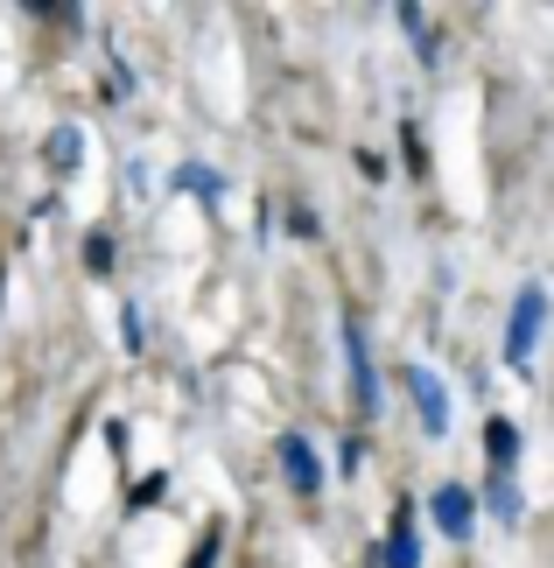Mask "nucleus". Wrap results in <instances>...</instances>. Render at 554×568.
<instances>
[{"label":"nucleus","instance_id":"obj_1","mask_svg":"<svg viewBox=\"0 0 554 568\" xmlns=\"http://www.w3.org/2000/svg\"><path fill=\"white\" fill-rule=\"evenodd\" d=\"M541 316H547V288H541V281H526V288L513 295V323H505V365H513V373H526V365H534Z\"/></svg>","mask_w":554,"mask_h":568},{"label":"nucleus","instance_id":"obj_2","mask_svg":"<svg viewBox=\"0 0 554 568\" xmlns=\"http://www.w3.org/2000/svg\"><path fill=\"white\" fill-rule=\"evenodd\" d=\"M344 358H351V407H359V422H372L380 414V373H372V344L359 316H344Z\"/></svg>","mask_w":554,"mask_h":568},{"label":"nucleus","instance_id":"obj_3","mask_svg":"<svg viewBox=\"0 0 554 568\" xmlns=\"http://www.w3.org/2000/svg\"><path fill=\"white\" fill-rule=\"evenodd\" d=\"M407 393H414V414H421V435H450V393H442V379L429 373V365H407Z\"/></svg>","mask_w":554,"mask_h":568},{"label":"nucleus","instance_id":"obj_4","mask_svg":"<svg viewBox=\"0 0 554 568\" xmlns=\"http://www.w3.org/2000/svg\"><path fill=\"white\" fill-rule=\"evenodd\" d=\"M274 456H281V470H288V485H295L302 498H316L323 491V464H316V449H309V435H274Z\"/></svg>","mask_w":554,"mask_h":568},{"label":"nucleus","instance_id":"obj_5","mask_svg":"<svg viewBox=\"0 0 554 568\" xmlns=\"http://www.w3.org/2000/svg\"><path fill=\"white\" fill-rule=\"evenodd\" d=\"M429 513H435V527L450 534V540H471V527H477V506H471V491H463V485H442L429 498Z\"/></svg>","mask_w":554,"mask_h":568},{"label":"nucleus","instance_id":"obj_6","mask_svg":"<svg viewBox=\"0 0 554 568\" xmlns=\"http://www.w3.org/2000/svg\"><path fill=\"white\" fill-rule=\"evenodd\" d=\"M484 456H492L498 477H513V464H520V428L505 422V414H492V422H484Z\"/></svg>","mask_w":554,"mask_h":568},{"label":"nucleus","instance_id":"obj_7","mask_svg":"<svg viewBox=\"0 0 554 568\" xmlns=\"http://www.w3.org/2000/svg\"><path fill=\"white\" fill-rule=\"evenodd\" d=\"M372 568H421V540H414V519L407 513H401V527H393V540L372 555Z\"/></svg>","mask_w":554,"mask_h":568},{"label":"nucleus","instance_id":"obj_8","mask_svg":"<svg viewBox=\"0 0 554 568\" xmlns=\"http://www.w3.org/2000/svg\"><path fill=\"white\" fill-rule=\"evenodd\" d=\"M484 498H492V513L505 519V527H520V519H526V498L513 491V477H492V491H484Z\"/></svg>","mask_w":554,"mask_h":568},{"label":"nucleus","instance_id":"obj_9","mask_svg":"<svg viewBox=\"0 0 554 568\" xmlns=\"http://www.w3.org/2000/svg\"><path fill=\"white\" fill-rule=\"evenodd\" d=\"M78 148H84L78 126H57V134H50V162H57V176H71V169H78Z\"/></svg>","mask_w":554,"mask_h":568},{"label":"nucleus","instance_id":"obj_10","mask_svg":"<svg viewBox=\"0 0 554 568\" xmlns=\"http://www.w3.org/2000/svg\"><path fill=\"white\" fill-rule=\"evenodd\" d=\"M175 183H183V190H197V196H211V204H218V190H225V183H218L204 162H183V169H175Z\"/></svg>","mask_w":554,"mask_h":568},{"label":"nucleus","instance_id":"obj_11","mask_svg":"<svg viewBox=\"0 0 554 568\" xmlns=\"http://www.w3.org/2000/svg\"><path fill=\"white\" fill-rule=\"evenodd\" d=\"M84 267H92V274L113 267V232H92V239H84Z\"/></svg>","mask_w":554,"mask_h":568},{"label":"nucleus","instance_id":"obj_12","mask_svg":"<svg viewBox=\"0 0 554 568\" xmlns=\"http://www.w3.org/2000/svg\"><path fill=\"white\" fill-rule=\"evenodd\" d=\"M401 21H407V29H414V50H421V63H435V36L421 29V8H401Z\"/></svg>","mask_w":554,"mask_h":568},{"label":"nucleus","instance_id":"obj_13","mask_svg":"<svg viewBox=\"0 0 554 568\" xmlns=\"http://www.w3.org/2000/svg\"><path fill=\"white\" fill-rule=\"evenodd\" d=\"M218 540H225V534H218V527H211L204 540H197V555H190V568H211V561H218Z\"/></svg>","mask_w":554,"mask_h":568}]
</instances>
